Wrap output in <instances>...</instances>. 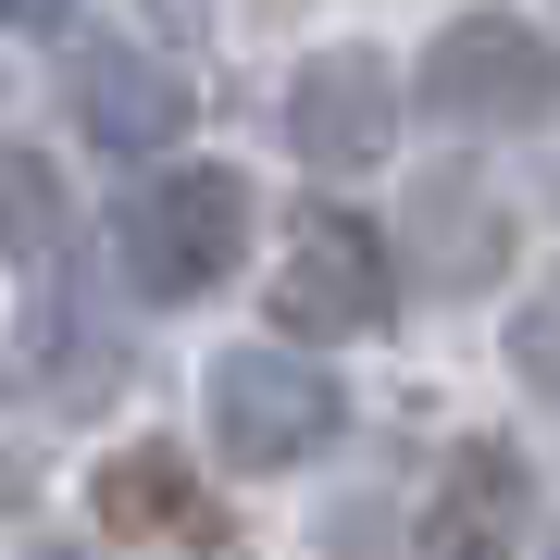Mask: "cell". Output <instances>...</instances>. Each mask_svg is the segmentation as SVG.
<instances>
[{
    "mask_svg": "<svg viewBox=\"0 0 560 560\" xmlns=\"http://www.w3.org/2000/svg\"><path fill=\"white\" fill-rule=\"evenodd\" d=\"M237 237H249V187L224 162H175L162 187H138L113 224V261L138 300H200V287L237 275Z\"/></svg>",
    "mask_w": 560,
    "mask_h": 560,
    "instance_id": "obj_1",
    "label": "cell"
},
{
    "mask_svg": "<svg viewBox=\"0 0 560 560\" xmlns=\"http://www.w3.org/2000/svg\"><path fill=\"white\" fill-rule=\"evenodd\" d=\"M386 312H399L386 224L312 200L300 224H287V261H275V324H287V337H374Z\"/></svg>",
    "mask_w": 560,
    "mask_h": 560,
    "instance_id": "obj_2",
    "label": "cell"
},
{
    "mask_svg": "<svg viewBox=\"0 0 560 560\" xmlns=\"http://www.w3.org/2000/svg\"><path fill=\"white\" fill-rule=\"evenodd\" d=\"M212 436L237 474H300V460L337 436V374L300 349H237L212 361Z\"/></svg>",
    "mask_w": 560,
    "mask_h": 560,
    "instance_id": "obj_3",
    "label": "cell"
},
{
    "mask_svg": "<svg viewBox=\"0 0 560 560\" xmlns=\"http://www.w3.org/2000/svg\"><path fill=\"white\" fill-rule=\"evenodd\" d=\"M423 101H436V125H536L560 101V50L523 13H460L423 50Z\"/></svg>",
    "mask_w": 560,
    "mask_h": 560,
    "instance_id": "obj_4",
    "label": "cell"
},
{
    "mask_svg": "<svg viewBox=\"0 0 560 560\" xmlns=\"http://www.w3.org/2000/svg\"><path fill=\"white\" fill-rule=\"evenodd\" d=\"M287 150L324 162V175H361V162H386L399 150V75H386V50H312L300 62V88H287Z\"/></svg>",
    "mask_w": 560,
    "mask_h": 560,
    "instance_id": "obj_5",
    "label": "cell"
},
{
    "mask_svg": "<svg viewBox=\"0 0 560 560\" xmlns=\"http://www.w3.org/2000/svg\"><path fill=\"white\" fill-rule=\"evenodd\" d=\"M536 536V474L511 436H460L423 486V560H523Z\"/></svg>",
    "mask_w": 560,
    "mask_h": 560,
    "instance_id": "obj_6",
    "label": "cell"
},
{
    "mask_svg": "<svg viewBox=\"0 0 560 560\" xmlns=\"http://www.w3.org/2000/svg\"><path fill=\"white\" fill-rule=\"evenodd\" d=\"M75 138H101L113 162L175 150V138H187V75H175L162 50H138V38L88 50V62H75Z\"/></svg>",
    "mask_w": 560,
    "mask_h": 560,
    "instance_id": "obj_7",
    "label": "cell"
},
{
    "mask_svg": "<svg viewBox=\"0 0 560 560\" xmlns=\"http://www.w3.org/2000/svg\"><path fill=\"white\" fill-rule=\"evenodd\" d=\"M88 499H101V523L113 536H162V548H224V511L200 499V474H187L175 448H125V460H101V486H88Z\"/></svg>",
    "mask_w": 560,
    "mask_h": 560,
    "instance_id": "obj_8",
    "label": "cell"
},
{
    "mask_svg": "<svg viewBox=\"0 0 560 560\" xmlns=\"http://www.w3.org/2000/svg\"><path fill=\"white\" fill-rule=\"evenodd\" d=\"M0 249H62V175L38 150H0Z\"/></svg>",
    "mask_w": 560,
    "mask_h": 560,
    "instance_id": "obj_9",
    "label": "cell"
},
{
    "mask_svg": "<svg viewBox=\"0 0 560 560\" xmlns=\"http://www.w3.org/2000/svg\"><path fill=\"white\" fill-rule=\"evenodd\" d=\"M511 374L536 386V399H560V261L536 275V300H523V324H511Z\"/></svg>",
    "mask_w": 560,
    "mask_h": 560,
    "instance_id": "obj_10",
    "label": "cell"
},
{
    "mask_svg": "<svg viewBox=\"0 0 560 560\" xmlns=\"http://www.w3.org/2000/svg\"><path fill=\"white\" fill-rule=\"evenodd\" d=\"M62 13H75V0H0V25H38V38H50Z\"/></svg>",
    "mask_w": 560,
    "mask_h": 560,
    "instance_id": "obj_11",
    "label": "cell"
},
{
    "mask_svg": "<svg viewBox=\"0 0 560 560\" xmlns=\"http://www.w3.org/2000/svg\"><path fill=\"white\" fill-rule=\"evenodd\" d=\"M548 560H560V548H548Z\"/></svg>",
    "mask_w": 560,
    "mask_h": 560,
    "instance_id": "obj_12",
    "label": "cell"
}]
</instances>
